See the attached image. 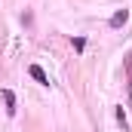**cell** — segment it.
<instances>
[{"mask_svg": "<svg viewBox=\"0 0 132 132\" xmlns=\"http://www.w3.org/2000/svg\"><path fill=\"white\" fill-rule=\"evenodd\" d=\"M0 95H3V101H6V114L15 117V111H19V104H15V92H12V89H0Z\"/></svg>", "mask_w": 132, "mask_h": 132, "instance_id": "6da1fadb", "label": "cell"}, {"mask_svg": "<svg viewBox=\"0 0 132 132\" xmlns=\"http://www.w3.org/2000/svg\"><path fill=\"white\" fill-rule=\"evenodd\" d=\"M126 86H129V101H132V49L126 55Z\"/></svg>", "mask_w": 132, "mask_h": 132, "instance_id": "277c9868", "label": "cell"}, {"mask_svg": "<svg viewBox=\"0 0 132 132\" xmlns=\"http://www.w3.org/2000/svg\"><path fill=\"white\" fill-rule=\"evenodd\" d=\"M28 74H31V77L40 83V86H49V77H46V71H43L40 65H31V68H28Z\"/></svg>", "mask_w": 132, "mask_h": 132, "instance_id": "7a4b0ae2", "label": "cell"}, {"mask_svg": "<svg viewBox=\"0 0 132 132\" xmlns=\"http://www.w3.org/2000/svg\"><path fill=\"white\" fill-rule=\"evenodd\" d=\"M71 43H74V49H77V52H83V49H86V40H83V37H71Z\"/></svg>", "mask_w": 132, "mask_h": 132, "instance_id": "8992f818", "label": "cell"}, {"mask_svg": "<svg viewBox=\"0 0 132 132\" xmlns=\"http://www.w3.org/2000/svg\"><path fill=\"white\" fill-rule=\"evenodd\" d=\"M126 19H129V12H126V9H117V12L111 15V28H120V25H126Z\"/></svg>", "mask_w": 132, "mask_h": 132, "instance_id": "3957f363", "label": "cell"}, {"mask_svg": "<svg viewBox=\"0 0 132 132\" xmlns=\"http://www.w3.org/2000/svg\"><path fill=\"white\" fill-rule=\"evenodd\" d=\"M117 123H120L123 129H129V120H126V111H123V108H117Z\"/></svg>", "mask_w": 132, "mask_h": 132, "instance_id": "5b68a950", "label": "cell"}]
</instances>
